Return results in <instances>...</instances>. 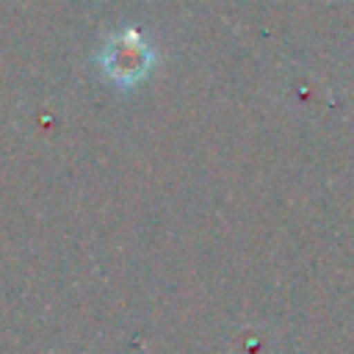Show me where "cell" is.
Wrapping results in <instances>:
<instances>
[{"instance_id": "cell-1", "label": "cell", "mask_w": 354, "mask_h": 354, "mask_svg": "<svg viewBox=\"0 0 354 354\" xmlns=\"http://www.w3.org/2000/svg\"><path fill=\"white\" fill-rule=\"evenodd\" d=\"M100 61H102L105 75L113 83L133 86V83H138L149 72V66L155 61V53H152V47L144 41V36L138 30H130L127 28V30H119L105 44Z\"/></svg>"}]
</instances>
